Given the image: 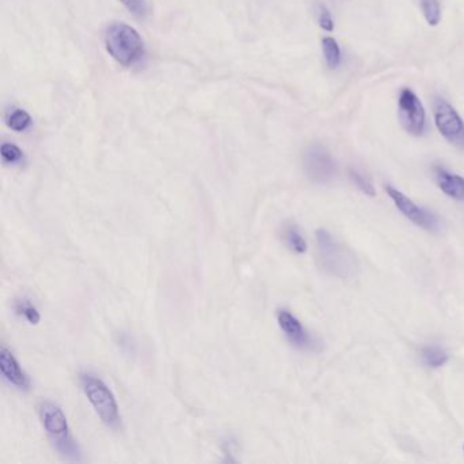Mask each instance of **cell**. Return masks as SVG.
<instances>
[{
    "instance_id": "8",
    "label": "cell",
    "mask_w": 464,
    "mask_h": 464,
    "mask_svg": "<svg viewBox=\"0 0 464 464\" xmlns=\"http://www.w3.org/2000/svg\"><path fill=\"white\" fill-rule=\"evenodd\" d=\"M386 192L393 199L396 209L406 218H409L411 222H414L415 225H418V226H421L427 230H430V232H433L438 227V218L433 214L431 212L415 205L403 192L393 188V185H386Z\"/></svg>"
},
{
    "instance_id": "6",
    "label": "cell",
    "mask_w": 464,
    "mask_h": 464,
    "mask_svg": "<svg viewBox=\"0 0 464 464\" xmlns=\"http://www.w3.org/2000/svg\"><path fill=\"white\" fill-rule=\"evenodd\" d=\"M433 110L438 132L451 144L464 148V121L458 110L442 98L434 100Z\"/></svg>"
},
{
    "instance_id": "7",
    "label": "cell",
    "mask_w": 464,
    "mask_h": 464,
    "mask_svg": "<svg viewBox=\"0 0 464 464\" xmlns=\"http://www.w3.org/2000/svg\"><path fill=\"white\" fill-rule=\"evenodd\" d=\"M302 164L308 179L318 184H327L336 175V164L332 155L320 144H313L307 148Z\"/></svg>"
},
{
    "instance_id": "5",
    "label": "cell",
    "mask_w": 464,
    "mask_h": 464,
    "mask_svg": "<svg viewBox=\"0 0 464 464\" xmlns=\"http://www.w3.org/2000/svg\"><path fill=\"white\" fill-rule=\"evenodd\" d=\"M399 120L406 132L421 137L427 127V112L418 96L411 89H402L397 100Z\"/></svg>"
},
{
    "instance_id": "2",
    "label": "cell",
    "mask_w": 464,
    "mask_h": 464,
    "mask_svg": "<svg viewBox=\"0 0 464 464\" xmlns=\"http://www.w3.org/2000/svg\"><path fill=\"white\" fill-rule=\"evenodd\" d=\"M108 53L121 66L130 67L144 55V42L141 35L127 24H112L105 32Z\"/></svg>"
},
{
    "instance_id": "17",
    "label": "cell",
    "mask_w": 464,
    "mask_h": 464,
    "mask_svg": "<svg viewBox=\"0 0 464 464\" xmlns=\"http://www.w3.org/2000/svg\"><path fill=\"white\" fill-rule=\"evenodd\" d=\"M421 10L429 26H437L441 21V8L438 0H421Z\"/></svg>"
},
{
    "instance_id": "19",
    "label": "cell",
    "mask_w": 464,
    "mask_h": 464,
    "mask_svg": "<svg viewBox=\"0 0 464 464\" xmlns=\"http://www.w3.org/2000/svg\"><path fill=\"white\" fill-rule=\"evenodd\" d=\"M349 176H350V180L357 185L358 189L362 191L365 195H369V196H375L376 195V189L373 187V184L366 179L363 175H361L358 171L356 169H350L349 171Z\"/></svg>"
},
{
    "instance_id": "3",
    "label": "cell",
    "mask_w": 464,
    "mask_h": 464,
    "mask_svg": "<svg viewBox=\"0 0 464 464\" xmlns=\"http://www.w3.org/2000/svg\"><path fill=\"white\" fill-rule=\"evenodd\" d=\"M318 259L320 266L329 274L339 278H350L357 271L354 255L338 243L325 229L316 232Z\"/></svg>"
},
{
    "instance_id": "1",
    "label": "cell",
    "mask_w": 464,
    "mask_h": 464,
    "mask_svg": "<svg viewBox=\"0 0 464 464\" xmlns=\"http://www.w3.org/2000/svg\"><path fill=\"white\" fill-rule=\"evenodd\" d=\"M40 420L56 451L69 462H80V448L72 437L69 420L62 407L53 402H44L40 406Z\"/></svg>"
},
{
    "instance_id": "22",
    "label": "cell",
    "mask_w": 464,
    "mask_h": 464,
    "mask_svg": "<svg viewBox=\"0 0 464 464\" xmlns=\"http://www.w3.org/2000/svg\"><path fill=\"white\" fill-rule=\"evenodd\" d=\"M463 451H464V445H463Z\"/></svg>"
},
{
    "instance_id": "21",
    "label": "cell",
    "mask_w": 464,
    "mask_h": 464,
    "mask_svg": "<svg viewBox=\"0 0 464 464\" xmlns=\"http://www.w3.org/2000/svg\"><path fill=\"white\" fill-rule=\"evenodd\" d=\"M319 25L323 31L325 32H332L334 31V19L331 17L329 10L322 4L320 10H319Z\"/></svg>"
},
{
    "instance_id": "4",
    "label": "cell",
    "mask_w": 464,
    "mask_h": 464,
    "mask_svg": "<svg viewBox=\"0 0 464 464\" xmlns=\"http://www.w3.org/2000/svg\"><path fill=\"white\" fill-rule=\"evenodd\" d=\"M79 383L82 391L90 402V404L93 406L100 420L107 425L108 428H119L121 424L119 404L116 396L110 391L107 384L93 373H80Z\"/></svg>"
},
{
    "instance_id": "16",
    "label": "cell",
    "mask_w": 464,
    "mask_h": 464,
    "mask_svg": "<svg viewBox=\"0 0 464 464\" xmlns=\"http://www.w3.org/2000/svg\"><path fill=\"white\" fill-rule=\"evenodd\" d=\"M7 124L8 127L12 130V131H17V132H24L26 131L31 124H32V117L31 114L24 110V109H14L11 112V114L8 116L7 119Z\"/></svg>"
},
{
    "instance_id": "18",
    "label": "cell",
    "mask_w": 464,
    "mask_h": 464,
    "mask_svg": "<svg viewBox=\"0 0 464 464\" xmlns=\"http://www.w3.org/2000/svg\"><path fill=\"white\" fill-rule=\"evenodd\" d=\"M0 154H1L3 162L8 164V165L21 164L25 158L22 150L12 143H3L1 147H0Z\"/></svg>"
},
{
    "instance_id": "10",
    "label": "cell",
    "mask_w": 464,
    "mask_h": 464,
    "mask_svg": "<svg viewBox=\"0 0 464 464\" xmlns=\"http://www.w3.org/2000/svg\"><path fill=\"white\" fill-rule=\"evenodd\" d=\"M277 320L281 331L284 332L286 339L297 349L307 350L312 346V339L302 325L290 311L287 309H280L277 313Z\"/></svg>"
},
{
    "instance_id": "20",
    "label": "cell",
    "mask_w": 464,
    "mask_h": 464,
    "mask_svg": "<svg viewBox=\"0 0 464 464\" xmlns=\"http://www.w3.org/2000/svg\"><path fill=\"white\" fill-rule=\"evenodd\" d=\"M128 11H131L137 17H146L147 14V4L144 0H119Z\"/></svg>"
},
{
    "instance_id": "9",
    "label": "cell",
    "mask_w": 464,
    "mask_h": 464,
    "mask_svg": "<svg viewBox=\"0 0 464 464\" xmlns=\"http://www.w3.org/2000/svg\"><path fill=\"white\" fill-rule=\"evenodd\" d=\"M0 373L8 386L19 391H28L31 388V379L28 373L6 346H1L0 349Z\"/></svg>"
},
{
    "instance_id": "12",
    "label": "cell",
    "mask_w": 464,
    "mask_h": 464,
    "mask_svg": "<svg viewBox=\"0 0 464 464\" xmlns=\"http://www.w3.org/2000/svg\"><path fill=\"white\" fill-rule=\"evenodd\" d=\"M282 239L286 246L294 253L302 255L308 250V244L295 223H286L282 229Z\"/></svg>"
},
{
    "instance_id": "14",
    "label": "cell",
    "mask_w": 464,
    "mask_h": 464,
    "mask_svg": "<svg viewBox=\"0 0 464 464\" xmlns=\"http://www.w3.org/2000/svg\"><path fill=\"white\" fill-rule=\"evenodd\" d=\"M421 357H422L424 363L431 369H438L449 361L448 353L444 349H441L440 346H427V347H424L422 353H421Z\"/></svg>"
},
{
    "instance_id": "13",
    "label": "cell",
    "mask_w": 464,
    "mask_h": 464,
    "mask_svg": "<svg viewBox=\"0 0 464 464\" xmlns=\"http://www.w3.org/2000/svg\"><path fill=\"white\" fill-rule=\"evenodd\" d=\"M323 55L328 69L335 70L341 65L342 52L338 41L332 37H324L322 40Z\"/></svg>"
},
{
    "instance_id": "15",
    "label": "cell",
    "mask_w": 464,
    "mask_h": 464,
    "mask_svg": "<svg viewBox=\"0 0 464 464\" xmlns=\"http://www.w3.org/2000/svg\"><path fill=\"white\" fill-rule=\"evenodd\" d=\"M14 311L18 316L24 318L25 320L33 325H36L41 320V315L37 309L36 305L29 298H19L14 304Z\"/></svg>"
},
{
    "instance_id": "11",
    "label": "cell",
    "mask_w": 464,
    "mask_h": 464,
    "mask_svg": "<svg viewBox=\"0 0 464 464\" xmlns=\"http://www.w3.org/2000/svg\"><path fill=\"white\" fill-rule=\"evenodd\" d=\"M434 178L437 185L447 196L464 202V179L462 176L449 173L441 166H434Z\"/></svg>"
}]
</instances>
